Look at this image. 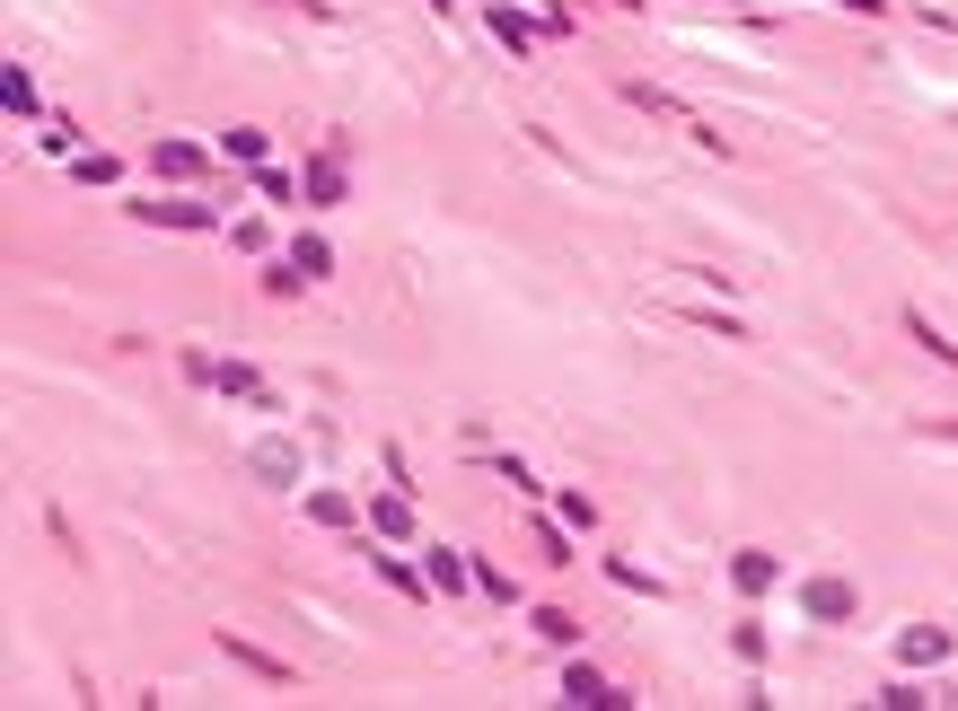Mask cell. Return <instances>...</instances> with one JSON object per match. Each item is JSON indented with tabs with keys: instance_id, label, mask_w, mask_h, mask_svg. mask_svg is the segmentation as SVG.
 Wrapping results in <instances>:
<instances>
[{
	"instance_id": "obj_7",
	"label": "cell",
	"mask_w": 958,
	"mask_h": 711,
	"mask_svg": "<svg viewBox=\"0 0 958 711\" xmlns=\"http://www.w3.org/2000/svg\"><path fill=\"white\" fill-rule=\"evenodd\" d=\"M730 571H738V589H774V563H765V554H738Z\"/></svg>"
},
{
	"instance_id": "obj_1",
	"label": "cell",
	"mask_w": 958,
	"mask_h": 711,
	"mask_svg": "<svg viewBox=\"0 0 958 711\" xmlns=\"http://www.w3.org/2000/svg\"><path fill=\"white\" fill-rule=\"evenodd\" d=\"M897 659H906V668H932V659H950V632H941V624H906V632H897Z\"/></svg>"
},
{
	"instance_id": "obj_2",
	"label": "cell",
	"mask_w": 958,
	"mask_h": 711,
	"mask_svg": "<svg viewBox=\"0 0 958 711\" xmlns=\"http://www.w3.org/2000/svg\"><path fill=\"white\" fill-rule=\"evenodd\" d=\"M150 158H159V176H203V150L194 141H159Z\"/></svg>"
},
{
	"instance_id": "obj_9",
	"label": "cell",
	"mask_w": 958,
	"mask_h": 711,
	"mask_svg": "<svg viewBox=\"0 0 958 711\" xmlns=\"http://www.w3.org/2000/svg\"><path fill=\"white\" fill-rule=\"evenodd\" d=\"M730 9H738V0H730Z\"/></svg>"
},
{
	"instance_id": "obj_4",
	"label": "cell",
	"mask_w": 958,
	"mask_h": 711,
	"mask_svg": "<svg viewBox=\"0 0 958 711\" xmlns=\"http://www.w3.org/2000/svg\"><path fill=\"white\" fill-rule=\"evenodd\" d=\"M809 615H827V624H836V615H853V589H844V580H809Z\"/></svg>"
},
{
	"instance_id": "obj_6",
	"label": "cell",
	"mask_w": 958,
	"mask_h": 711,
	"mask_svg": "<svg viewBox=\"0 0 958 711\" xmlns=\"http://www.w3.org/2000/svg\"><path fill=\"white\" fill-rule=\"evenodd\" d=\"M369 527H378V536H405L414 518H405V501H369Z\"/></svg>"
},
{
	"instance_id": "obj_8",
	"label": "cell",
	"mask_w": 958,
	"mask_h": 711,
	"mask_svg": "<svg viewBox=\"0 0 958 711\" xmlns=\"http://www.w3.org/2000/svg\"><path fill=\"white\" fill-rule=\"evenodd\" d=\"M255 474L264 483H291V449H255Z\"/></svg>"
},
{
	"instance_id": "obj_3",
	"label": "cell",
	"mask_w": 958,
	"mask_h": 711,
	"mask_svg": "<svg viewBox=\"0 0 958 711\" xmlns=\"http://www.w3.org/2000/svg\"><path fill=\"white\" fill-rule=\"evenodd\" d=\"M141 220H159V229H203L212 212H203V203H141Z\"/></svg>"
},
{
	"instance_id": "obj_5",
	"label": "cell",
	"mask_w": 958,
	"mask_h": 711,
	"mask_svg": "<svg viewBox=\"0 0 958 711\" xmlns=\"http://www.w3.org/2000/svg\"><path fill=\"white\" fill-rule=\"evenodd\" d=\"M563 694H572V703H607V677L599 668H563Z\"/></svg>"
}]
</instances>
